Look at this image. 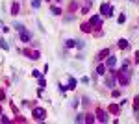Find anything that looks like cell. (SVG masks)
<instances>
[{
    "label": "cell",
    "mask_w": 139,
    "mask_h": 124,
    "mask_svg": "<svg viewBox=\"0 0 139 124\" xmlns=\"http://www.w3.org/2000/svg\"><path fill=\"white\" fill-rule=\"evenodd\" d=\"M33 117H35V120H43L45 117H47V111L43 109V108H33V113H32Z\"/></svg>",
    "instance_id": "1"
},
{
    "label": "cell",
    "mask_w": 139,
    "mask_h": 124,
    "mask_svg": "<svg viewBox=\"0 0 139 124\" xmlns=\"http://www.w3.org/2000/svg\"><path fill=\"white\" fill-rule=\"evenodd\" d=\"M100 11H102V15H106V17H111V15H113V6H108V4H102V8H100Z\"/></svg>",
    "instance_id": "2"
},
{
    "label": "cell",
    "mask_w": 139,
    "mask_h": 124,
    "mask_svg": "<svg viewBox=\"0 0 139 124\" xmlns=\"http://www.w3.org/2000/svg\"><path fill=\"white\" fill-rule=\"evenodd\" d=\"M96 117H98V120H100V122H108V120H109V119H108V113H106V111H102V109H98Z\"/></svg>",
    "instance_id": "3"
},
{
    "label": "cell",
    "mask_w": 139,
    "mask_h": 124,
    "mask_svg": "<svg viewBox=\"0 0 139 124\" xmlns=\"http://www.w3.org/2000/svg\"><path fill=\"white\" fill-rule=\"evenodd\" d=\"M30 39H32V35H30L26 30H22V32H21V41H22V43H28Z\"/></svg>",
    "instance_id": "4"
},
{
    "label": "cell",
    "mask_w": 139,
    "mask_h": 124,
    "mask_svg": "<svg viewBox=\"0 0 139 124\" xmlns=\"http://www.w3.org/2000/svg\"><path fill=\"white\" fill-rule=\"evenodd\" d=\"M104 84H106V87L111 89V87H115V80H113V78H106V80H104Z\"/></svg>",
    "instance_id": "5"
},
{
    "label": "cell",
    "mask_w": 139,
    "mask_h": 124,
    "mask_svg": "<svg viewBox=\"0 0 139 124\" xmlns=\"http://www.w3.org/2000/svg\"><path fill=\"white\" fill-rule=\"evenodd\" d=\"M115 65H117V57H113V56H109V57H108V67H111V69H113Z\"/></svg>",
    "instance_id": "6"
},
{
    "label": "cell",
    "mask_w": 139,
    "mask_h": 124,
    "mask_svg": "<svg viewBox=\"0 0 139 124\" xmlns=\"http://www.w3.org/2000/svg\"><path fill=\"white\" fill-rule=\"evenodd\" d=\"M76 46V39H67V48H74Z\"/></svg>",
    "instance_id": "7"
},
{
    "label": "cell",
    "mask_w": 139,
    "mask_h": 124,
    "mask_svg": "<svg viewBox=\"0 0 139 124\" xmlns=\"http://www.w3.org/2000/svg\"><path fill=\"white\" fill-rule=\"evenodd\" d=\"M91 24H95V26H100V17H91Z\"/></svg>",
    "instance_id": "8"
},
{
    "label": "cell",
    "mask_w": 139,
    "mask_h": 124,
    "mask_svg": "<svg viewBox=\"0 0 139 124\" xmlns=\"http://www.w3.org/2000/svg\"><path fill=\"white\" fill-rule=\"evenodd\" d=\"M96 74H100V76H104V74H106V67H104V65H100V67L96 69Z\"/></svg>",
    "instance_id": "9"
},
{
    "label": "cell",
    "mask_w": 139,
    "mask_h": 124,
    "mask_svg": "<svg viewBox=\"0 0 139 124\" xmlns=\"http://www.w3.org/2000/svg\"><path fill=\"white\" fill-rule=\"evenodd\" d=\"M74 87H76V80H74V78H71V80H69V85H67V89H74Z\"/></svg>",
    "instance_id": "10"
},
{
    "label": "cell",
    "mask_w": 139,
    "mask_h": 124,
    "mask_svg": "<svg viewBox=\"0 0 139 124\" xmlns=\"http://www.w3.org/2000/svg\"><path fill=\"white\" fill-rule=\"evenodd\" d=\"M119 46H121V48H126V46H128V41H126V39H121V41H119Z\"/></svg>",
    "instance_id": "11"
},
{
    "label": "cell",
    "mask_w": 139,
    "mask_h": 124,
    "mask_svg": "<svg viewBox=\"0 0 139 124\" xmlns=\"http://www.w3.org/2000/svg\"><path fill=\"white\" fill-rule=\"evenodd\" d=\"M0 48H4V50H9V46H8V43L4 39H0Z\"/></svg>",
    "instance_id": "12"
},
{
    "label": "cell",
    "mask_w": 139,
    "mask_h": 124,
    "mask_svg": "<svg viewBox=\"0 0 139 124\" xmlns=\"http://www.w3.org/2000/svg\"><path fill=\"white\" fill-rule=\"evenodd\" d=\"M109 54V50H102L100 54H98V59H104V56H108Z\"/></svg>",
    "instance_id": "13"
},
{
    "label": "cell",
    "mask_w": 139,
    "mask_h": 124,
    "mask_svg": "<svg viewBox=\"0 0 139 124\" xmlns=\"http://www.w3.org/2000/svg\"><path fill=\"white\" fill-rule=\"evenodd\" d=\"M39 85H41V87H45V85H47V80H45L43 76H39Z\"/></svg>",
    "instance_id": "14"
},
{
    "label": "cell",
    "mask_w": 139,
    "mask_h": 124,
    "mask_svg": "<svg viewBox=\"0 0 139 124\" xmlns=\"http://www.w3.org/2000/svg\"><path fill=\"white\" fill-rule=\"evenodd\" d=\"M32 6H33V8L37 9L39 6H41V0H32Z\"/></svg>",
    "instance_id": "15"
},
{
    "label": "cell",
    "mask_w": 139,
    "mask_h": 124,
    "mask_svg": "<svg viewBox=\"0 0 139 124\" xmlns=\"http://www.w3.org/2000/svg\"><path fill=\"white\" fill-rule=\"evenodd\" d=\"M17 11H19V4H13V6H11V13L17 15Z\"/></svg>",
    "instance_id": "16"
},
{
    "label": "cell",
    "mask_w": 139,
    "mask_h": 124,
    "mask_svg": "<svg viewBox=\"0 0 139 124\" xmlns=\"http://www.w3.org/2000/svg\"><path fill=\"white\" fill-rule=\"evenodd\" d=\"M15 30H17V32H22V30H26V28H24L22 24H19V22H17V24H15Z\"/></svg>",
    "instance_id": "17"
},
{
    "label": "cell",
    "mask_w": 139,
    "mask_h": 124,
    "mask_svg": "<svg viewBox=\"0 0 139 124\" xmlns=\"http://www.w3.org/2000/svg\"><path fill=\"white\" fill-rule=\"evenodd\" d=\"M74 120H76V122H84V120H85V117H84V115H76V119H74Z\"/></svg>",
    "instance_id": "18"
},
{
    "label": "cell",
    "mask_w": 139,
    "mask_h": 124,
    "mask_svg": "<svg viewBox=\"0 0 139 124\" xmlns=\"http://www.w3.org/2000/svg\"><path fill=\"white\" fill-rule=\"evenodd\" d=\"M52 13H54V15H59V13H61V9L56 8V6H52Z\"/></svg>",
    "instance_id": "19"
},
{
    "label": "cell",
    "mask_w": 139,
    "mask_h": 124,
    "mask_svg": "<svg viewBox=\"0 0 139 124\" xmlns=\"http://www.w3.org/2000/svg\"><path fill=\"white\" fill-rule=\"evenodd\" d=\"M85 45H84V41H76V48H84Z\"/></svg>",
    "instance_id": "20"
},
{
    "label": "cell",
    "mask_w": 139,
    "mask_h": 124,
    "mask_svg": "<svg viewBox=\"0 0 139 124\" xmlns=\"http://www.w3.org/2000/svg\"><path fill=\"white\" fill-rule=\"evenodd\" d=\"M84 117H85V120H87V122H93V120H95V119H93V115H84Z\"/></svg>",
    "instance_id": "21"
},
{
    "label": "cell",
    "mask_w": 139,
    "mask_h": 124,
    "mask_svg": "<svg viewBox=\"0 0 139 124\" xmlns=\"http://www.w3.org/2000/svg\"><path fill=\"white\" fill-rule=\"evenodd\" d=\"M82 30H84V32H89V30H91V26H89V24H84V26H82Z\"/></svg>",
    "instance_id": "22"
},
{
    "label": "cell",
    "mask_w": 139,
    "mask_h": 124,
    "mask_svg": "<svg viewBox=\"0 0 139 124\" xmlns=\"http://www.w3.org/2000/svg\"><path fill=\"white\" fill-rule=\"evenodd\" d=\"M32 76H35V78H39V76H41V72H39V70H33V72H32Z\"/></svg>",
    "instance_id": "23"
},
{
    "label": "cell",
    "mask_w": 139,
    "mask_h": 124,
    "mask_svg": "<svg viewBox=\"0 0 139 124\" xmlns=\"http://www.w3.org/2000/svg\"><path fill=\"white\" fill-rule=\"evenodd\" d=\"M0 98H4V91H0Z\"/></svg>",
    "instance_id": "24"
}]
</instances>
